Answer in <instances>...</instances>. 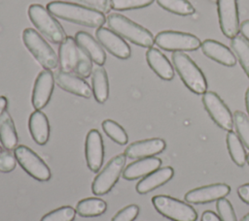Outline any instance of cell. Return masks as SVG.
I'll return each instance as SVG.
<instances>
[{
  "mask_svg": "<svg viewBox=\"0 0 249 221\" xmlns=\"http://www.w3.org/2000/svg\"><path fill=\"white\" fill-rule=\"evenodd\" d=\"M47 10L55 17L89 28L97 29L106 22L105 16L100 12L76 3L52 1L48 3Z\"/></svg>",
  "mask_w": 249,
  "mask_h": 221,
  "instance_id": "6da1fadb",
  "label": "cell"
},
{
  "mask_svg": "<svg viewBox=\"0 0 249 221\" xmlns=\"http://www.w3.org/2000/svg\"><path fill=\"white\" fill-rule=\"evenodd\" d=\"M58 64L61 70L75 74L83 79L92 73V61L74 37L67 36L58 47Z\"/></svg>",
  "mask_w": 249,
  "mask_h": 221,
  "instance_id": "7a4b0ae2",
  "label": "cell"
},
{
  "mask_svg": "<svg viewBox=\"0 0 249 221\" xmlns=\"http://www.w3.org/2000/svg\"><path fill=\"white\" fill-rule=\"evenodd\" d=\"M106 22L112 31L136 46L150 48L155 43V37L147 28L121 14L108 15Z\"/></svg>",
  "mask_w": 249,
  "mask_h": 221,
  "instance_id": "3957f363",
  "label": "cell"
},
{
  "mask_svg": "<svg viewBox=\"0 0 249 221\" xmlns=\"http://www.w3.org/2000/svg\"><path fill=\"white\" fill-rule=\"evenodd\" d=\"M28 16L35 28L53 44H61L67 37L62 25L42 5L31 4Z\"/></svg>",
  "mask_w": 249,
  "mask_h": 221,
  "instance_id": "277c9868",
  "label": "cell"
},
{
  "mask_svg": "<svg viewBox=\"0 0 249 221\" xmlns=\"http://www.w3.org/2000/svg\"><path fill=\"white\" fill-rule=\"evenodd\" d=\"M172 62L182 81L192 92L196 94L206 92V79L189 55L182 51H174L172 53Z\"/></svg>",
  "mask_w": 249,
  "mask_h": 221,
  "instance_id": "5b68a950",
  "label": "cell"
},
{
  "mask_svg": "<svg viewBox=\"0 0 249 221\" xmlns=\"http://www.w3.org/2000/svg\"><path fill=\"white\" fill-rule=\"evenodd\" d=\"M22 42L32 56L45 70L56 69L58 56L49 43L33 28H25L22 32Z\"/></svg>",
  "mask_w": 249,
  "mask_h": 221,
  "instance_id": "8992f818",
  "label": "cell"
},
{
  "mask_svg": "<svg viewBox=\"0 0 249 221\" xmlns=\"http://www.w3.org/2000/svg\"><path fill=\"white\" fill-rule=\"evenodd\" d=\"M155 209L172 221H196V211L185 202L166 195H157L152 198Z\"/></svg>",
  "mask_w": 249,
  "mask_h": 221,
  "instance_id": "52a82bcc",
  "label": "cell"
},
{
  "mask_svg": "<svg viewBox=\"0 0 249 221\" xmlns=\"http://www.w3.org/2000/svg\"><path fill=\"white\" fill-rule=\"evenodd\" d=\"M125 162L126 157L124 153L111 158L94 177L91 183V192L96 196H102L110 192L123 174Z\"/></svg>",
  "mask_w": 249,
  "mask_h": 221,
  "instance_id": "ba28073f",
  "label": "cell"
},
{
  "mask_svg": "<svg viewBox=\"0 0 249 221\" xmlns=\"http://www.w3.org/2000/svg\"><path fill=\"white\" fill-rule=\"evenodd\" d=\"M14 155L22 170L34 179L44 182L51 178L52 173L48 165L31 148L18 145L14 149Z\"/></svg>",
  "mask_w": 249,
  "mask_h": 221,
  "instance_id": "9c48e42d",
  "label": "cell"
},
{
  "mask_svg": "<svg viewBox=\"0 0 249 221\" xmlns=\"http://www.w3.org/2000/svg\"><path fill=\"white\" fill-rule=\"evenodd\" d=\"M155 43L167 51H192L201 46L200 40L196 36L173 30L158 33L155 37Z\"/></svg>",
  "mask_w": 249,
  "mask_h": 221,
  "instance_id": "30bf717a",
  "label": "cell"
},
{
  "mask_svg": "<svg viewBox=\"0 0 249 221\" xmlns=\"http://www.w3.org/2000/svg\"><path fill=\"white\" fill-rule=\"evenodd\" d=\"M202 104L212 120L223 130L231 131L233 118L231 110L223 100L213 91H206L202 95Z\"/></svg>",
  "mask_w": 249,
  "mask_h": 221,
  "instance_id": "8fae6325",
  "label": "cell"
},
{
  "mask_svg": "<svg viewBox=\"0 0 249 221\" xmlns=\"http://www.w3.org/2000/svg\"><path fill=\"white\" fill-rule=\"evenodd\" d=\"M218 16L223 34L230 39L239 32V16L237 0H218Z\"/></svg>",
  "mask_w": 249,
  "mask_h": 221,
  "instance_id": "7c38bea8",
  "label": "cell"
},
{
  "mask_svg": "<svg viewBox=\"0 0 249 221\" xmlns=\"http://www.w3.org/2000/svg\"><path fill=\"white\" fill-rule=\"evenodd\" d=\"M95 37L102 47L118 59L125 60L130 57L131 49L127 43L110 28H97L95 31Z\"/></svg>",
  "mask_w": 249,
  "mask_h": 221,
  "instance_id": "4fadbf2b",
  "label": "cell"
},
{
  "mask_svg": "<svg viewBox=\"0 0 249 221\" xmlns=\"http://www.w3.org/2000/svg\"><path fill=\"white\" fill-rule=\"evenodd\" d=\"M54 87L53 73L43 70L37 76L31 96V103L35 110L44 109L50 102Z\"/></svg>",
  "mask_w": 249,
  "mask_h": 221,
  "instance_id": "5bb4252c",
  "label": "cell"
},
{
  "mask_svg": "<svg viewBox=\"0 0 249 221\" xmlns=\"http://www.w3.org/2000/svg\"><path fill=\"white\" fill-rule=\"evenodd\" d=\"M53 78L54 82L66 92L86 99L90 98L92 95L89 84L83 78L75 74L59 69L53 73Z\"/></svg>",
  "mask_w": 249,
  "mask_h": 221,
  "instance_id": "9a60e30c",
  "label": "cell"
},
{
  "mask_svg": "<svg viewBox=\"0 0 249 221\" xmlns=\"http://www.w3.org/2000/svg\"><path fill=\"white\" fill-rule=\"evenodd\" d=\"M85 157L88 168L97 173L104 159V144L100 133L96 129L89 131L85 142Z\"/></svg>",
  "mask_w": 249,
  "mask_h": 221,
  "instance_id": "2e32d148",
  "label": "cell"
},
{
  "mask_svg": "<svg viewBox=\"0 0 249 221\" xmlns=\"http://www.w3.org/2000/svg\"><path fill=\"white\" fill-rule=\"evenodd\" d=\"M231 187L226 183H215L190 190L185 194V201L191 204H205L226 197Z\"/></svg>",
  "mask_w": 249,
  "mask_h": 221,
  "instance_id": "e0dca14e",
  "label": "cell"
},
{
  "mask_svg": "<svg viewBox=\"0 0 249 221\" xmlns=\"http://www.w3.org/2000/svg\"><path fill=\"white\" fill-rule=\"evenodd\" d=\"M165 148V142L160 138H152L133 142L128 144L124 154L128 159H142L160 153Z\"/></svg>",
  "mask_w": 249,
  "mask_h": 221,
  "instance_id": "ac0fdd59",
  "label": "cell"
},
{
  "mask_svg": "<svg viewBox=\"0 0 249 221\" xmlns=\"http://www.w3.org/2000/svg\"><path fill=\"white\" fill-rule=\"evenodd\" d=\"M200 47L202 52L207 57L224 66L232 67L236 63L235 56L231 50L218 41L207 39L202 42Z\"/></svg>",
  "mask_w": 249,
  "mask_h": 221,
  "instance_id": "d6986e66",
  "label": "cell"
},
{
  "mask_svg": "<svg viewBox=\"0 0 249 221\" xmlns=\"http://www.w3.org/2000/svg\"><path fill=\"white\" fill-rule=\"evenodd\" d=\"M161 165V160L157 157H147L137 159L136 161L128 164L123 172V177L126 180H134L144 177L147 174L158 170Z\"/></svg>",
  "mask_w": 249,
  "mask_h": 221,
  "instance_id": "ffe728a7",
  "label": "cell"
},
{
  "mask_svg": "<svg viewBox=\"0 0 249 221\" xmlns=\"http://www.w3.org/2000/svg\"><path fill=\"white\" fill-rule=\"evenodd\" d=\"M77 44L83 48V50L89 55V57L96 65L102 66L106 61V53L99 44V42L93 38L89 33L85 31H79L74 37Z\"/></svg>",
  "mask_w": 249,
  "mask_h": 221,
  "instance_id": "44dd1931",
  "label": "cell"
},
{
  "mask_svg": "<svg viewBox=\"0 0 249 221\" xmlns=\"http://www.w3.org/2000/svg\"><path fill=\"white\" fill-rule=\"evenodd\" d=\"M173 174L174 171L171 167L159 168L158 170L147 174L141 180H139L135 186V189L139 194H147L165 184L172 178Z\"/></svg>",
  "mask_w": 249,
  "mask_h": 221,
  "instance_id": "7402d4cb",
  "label": "cell"
},
{
  "mask_svg": "<svg viewBox=\"0 0 249 221\" xmlns=\"http://www.w3.org/2000/svg\"><path fill=\"white\" fill-rule=\"evenodd\" d=\"M28 129L33 141L39 145H45L50 138V123L47 115L39 110H34L28 119Z\"/></svg>",
  "mask_w": 249,
  "mask_h": 221,
  "instance_id": "603a6c76",
  "label": "cell"
},
{
  "mask_svg": "<svg viewBox=\"0 0 249 221\" xmlns=\"http://www.w3.org/2000/svg\"><path fill=\"white\" fill-rule=\"evenodd\" d=\"M146 60L149 67L161 79L171 80L173 79L174 71L171 63L158 48L150 47L146 51Z\"/></svg>",
  "mask_w": 249,
  "mask_h": 221,
  "instance_id": "cb8c5ba5",
  "label": "cell"
},
{
  "mask_svg": "<svg viewBox=\"0 0 249 221\" xmlns=\"http://www.w3.org/2000/svg\"><path fill=\"white\" fill-rule=\"evenodd\" d=\"M0 143L6 150H13L18 146V137L14 120L5 110L0 116Z\"/></svg>",
  "mask_w": 249,
  "mask_h": 221,
  "instance_id": "d4e9b609",
  "label": "cell"
},
{
  "mask_svg": "<svg viewBox=\"0 0 249 221\" xmlns=\"http://www.w3.org/2000/svg\"><path fill=\"white\" fill-rule=\"evenodd\" d=\"M91 90L95 101L104 104L109 96V81L106 70L102 67H96L91 73Z\"/></svg>",
  "mask_w": 249,
  "mask_h": 221,
  "instance_id": "484cf974",
  "label": "cell"
},
{
  "mask_svg": "<svg viewBox=\"0 0 249 221\" xmlns=\"http://www.w3.org/2000/svg\"><path fill=\"white\" fill-rule=\"evenodd\" d=\"M107 209V204L100 198L89 197L78 202L76 212L82 217H95L103 214Z\"/></svg>",
  "mask_w": 249,
  "mask_h": 221,
  "instance_id": "4316f807",
  "label": "cell"
},
{
  "mask_svg": "<svg viewBox=\"0 0 249 221\" xmlns=\"http://www.w3.org/2000/svg\"><path fill=\"white\" fill-rule=\"evenodd\" d=\"M227 147L231 160L238 166L243 167L246 162V152L239 137L232 131H229L227 134Z\"/></svg>",
  "mask_w": 249,
  "mask_h": 221,
  "instance_id": "83f0119b",
  "label": "cell"
},
{
  "mask_svg": "<svg viewBox=\"0 0 249 221\" xmlns=\"http://www.w3.org/2000/svg\"><path fill=\"white\" fill-rule=\"evenodd\" d=\"M231 47L238 61L249 78V42L241 36H235L231 41Z\"/></svg>",
  "mask_w": 249,
  "mask_h": 221,
  "instance_id": "f1b7e54d",
  "label": "cell"
},
{
  "mask_svg": "<svg viewBox=\"0 0 249 221\" xmlns=\"http://www.w3.org/2000/svg\"><path fill=\"white\" fill-rule=\"evenodd\" d=\"M158 5L169 13L178 16H190L195 13V8L188 0H156Z\"/></svg>",
  "mask_w": 249,
  "mask_h": 221,
  "instance_id": "f546056e",
  "label": "cell"
},
{
  "mask_svg": "<svg viewBox=\"0 0 249 221\" xmlns=\"http://www.w3.org/2000/svg\"><path fill=\"white\" fill-rule=\"evenodd\" d=\"M104 133L116 143L124 145L127 143L128 136L124 129L116 121L112 119H106L101 124Z\"/></svg>",
  "mask_w": 249,
  "mask_h": 221,
  "instance_id": "4dcf8cb0",
  "label": "cell"
},
{
  "mask_svg": "<svg viewBox=\"0 0 249 221\" xmlns=\"http://www.w3.org/2000/svg\"><path fill=\"white\" fill-rule=\"evenodd\" d=\"M233 123L239 139L244 145L249 149V118L241 110H236L233 113Z\"/></svg>",
  "mask_w": 249,
  "mask_h": 221,
  "instance_id": "1f68e13d",
  "label": "cell"
},
{
  "mask_svg": "<svg viewBox=\"0 0 249 221\" xmlns=\"http://www.w3.org/2000/svg\"><path fill=\"white\" fill-rule=\"evenodd\" d=\"M76 209L70 205H63L45 214L40 221H74Z\"/></svg>",
  "mask_w": 249,
  "mask_h": 221,
  "instance_id": "d6a6232c",
  "label": "cell"
},
{
  "mask_svg": "<svg viewBox=\"0 0 249 221\" xmlns=\"http://www.w3.org/2000/svg\"><path fill=\"white\" fill-rule=\"evenodd\" d=\"M155 0H111L112 9L116 11H127L141 9L150 6Z\"/></svg>",
  "mask_w": 249,
  "mask_h": 221,
  "instance_id": "836d02e7",
  "label": "cell"
},
{
  "mask_svg": "<svg viewBox=\"0 0 249 221\" xmlns=\"http://www.w3.org/2000/svg\"><path fill=\"white\" fill-rule=\"evenodd\" d=\"M216 208L222 221H236L235 213L229 200L222 198L216 202Z\"/></svg>",
  "mask_w": 249,
  "mask_h": 221,
  "instance_id": "e575fe53",
  "label": "cell"
},
{
  "mask_svg": "<svg viewBox=\"0 0 249 221\" xmlns=\"http://www.w3.org/2000/svg\"><path fill=\"white\" fill-rule=\"evenodd\" d=\"M70 1H73L76 4L78 3L79 5L98 11L103 15L108 14L112 9L111 0H70Z\"/></svg>",
  "mask_w": 249,
  "mask_h": 221,
  "instance_id": "d590c367",
  "label": "cell"
},
{
  "mask_svg": "<svg viewBox=\"0 0 249 221\" xmlns=\"http://www.w3.org/2000/svg\"><path fill=\"white\" fill-rule=\"evenodd\" d=\"M139 213L137 205H128L120 209L111 219V221H133Z\"/></svg>",
  "mask_w": 249,
  "mask_h": 221,
  "instance_id": "8d00e7d4",
  "label": "cell"
},
{
  "mask_svg": "<svg viewBox=\"0 0 249 221\" xmlns=\"http://www.w3.org/2000/svg\"><path fill=\"white\" fill-rule=\"evenodd\" d=\"M17 165V159L10 150H2L0 153V172L1 173H11L15 170Z\"/></svg>",
  "mask_w": 249,
  "mask_h": 221,
  "instance_id": "74e56055",
  "label": "cell"
},
{
  "mask_svg": "<svg viewBox=\"0 0 249 221\" xmlns=\"http://www.w3.org/2000/svg\"><path fill=\"white\" fill-rule=\"evenodd\" d=\"M239 198L247 205H249V183H245L237 188Z\"/></svg>",
  "mask_w": 249,
  "mask_h": 221,
  "instance_id": "f35d334b",
  "label": "cell"
},
{
  "mask_svg": "<svg viewBox=\"0 0 249 221\" xmlns=\"http://www.w3.org/2000/svg\"><path fill=\"white\" fill-rule=\"evenodd\" d=\"M201 221H222L221 218L211 210H205L201 215Z\"/></svg>",
  "mask_w": 249,
  "mask_h": 221,
  "instance_id": "ab89813d",
  "label": "cell"
},
{
  "mask_svg": "<svg viewBox=\"0 0 249 221\" xmlns=\"http://www.w3.org/2000/svg\"><path fill=\"white\" fill-rule=\"evenodd\" d=\"M239 31H241L242 37L249 42V19L244 20L239 28Z\"/></svg>",
  "mask_w": 249,
  "mask_h": 221,
  "instance_id": "60d3db41",
  "label": "cell"
},
{
  "mask_svg": "<svg viewBox=\"0 0 249 221\" xmlns=\"http://www.w3.org/2000/svg\"><path fill=\"white\" fill-rule=\"evenodd\" d=\"M8 106V100L5 96H0V116L6 110Z\"/></svg>",
  "mask_w": 249,
  "mask_h": 221,
  "instance_id": "b9f144b4",
  "label": "cell"
},
{
  "mask_svg": "<svg viewBox=\"0 0 249 221\" xmlns=\"http://www.w3.org/2000/svg\"><path fill=\"white\" fill-rule=\"evenodd\" d=\"M245 104H246L247 111H248V113H249V87L247 88L246 93H245Z\"/></svg>",
  "mask_w": 249,
  "mask_h": 221,
  "instance_id": "7bdbcfd3",
  "label": "cell"
},
{
  "mask_svg": "<svg viewBox=\"0 0 249 221\" xmlns=\"http://www.w3.org/2000/svg\"><path fill=\"white\" fill-rule=\"evenodd\" d=\"M240 221H249V213H247L245 216H243Z\"/></svg>",
  "mask_w": 249,
  "mask_h": 221,
  "instance_id": "ee69618b",
  "label": "cell"
},
{
  "mask_svg": "<svg viewBox=\"0 0 249 221\" xmlns=\"http://www.w3.org/2000/svg\"><path fill=\"white\" fill-rule=\"evenodd\" d=\"M246 161H247V163H248V165H249V154L247 155V158H246Z\"/></svg>",
  "mask_w": 249,
  "mask_h": 221,
  "instance_id": "f6af8a7d",
  "label": "cell"
},
{
  "mask_svg": "<svg viewBox=\"0 0 249 221\" xmlns=\"http://www.w3.org/2000/svg\"><path fill=\"white\" fill-rule=\"evenodd\" d=\"M210 2H212V3H216V2H218V0H209Z\"/></svg>",
  "mask_w": 249,
  "mask_h": 221,
  "instance_id": "bcb514c9",
  "label": "cell"
},
{
  "mask_svg": "<svg viewBox=\"0 0 249 221\" xmlns=\"http://www.w3.org/2000/svg\"><path fill=\"white\" fill-rule=\"evenodd\" d=\"M2 150H3V149H2V147H1V146H0V153H1V152H2Z\"/></svg>",
  "mask_w": 249,
  "mask_h": 221,
  "instance_id": "7dc6e473",
  "label": "cell"
}]
</instances>
